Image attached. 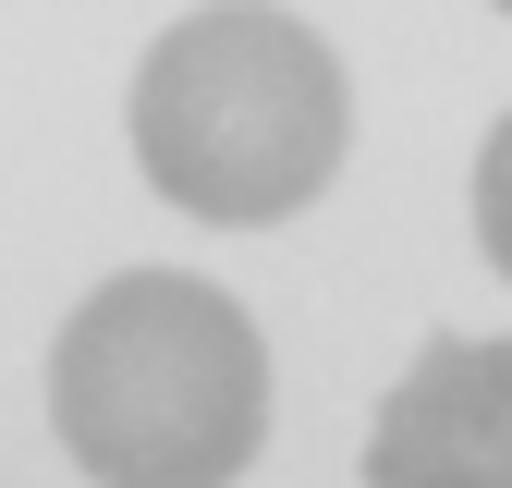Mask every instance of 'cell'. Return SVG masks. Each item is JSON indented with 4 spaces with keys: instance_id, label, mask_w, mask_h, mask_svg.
I'll use <instances>...</instances> for the list:
<instances>
[{
    "instance_id": "cell-1",
    "label": "cell",
    "mask_w": 512,
    "mask_h": 488,
    "mask_svg": "<svg viewBox=\"0 0 512 488\" xmlns=\"http://www.w3.org/2000/svg\"><path fill=\"white\" fill-rule=\"evenodd\" d=\"M49 427L98 488H232L269 440V342L220 281L122 269L49 342Z\"/></svg>"
},
{
    "instance_id": "cell-2",
    "label": "cell",
    "mask_w": 512,
    "mask_h": 488,
    "mask_svg": "<svg viewBox=\"0 0 512 488\" xmlns=\"http://www.w3.org/2000/svg\"><path fill=\"white\" fill-rule=\"evenodd\" d=\"M342 147H354L342 49L269 0L183 13L135 74V171L183 220L269 232L342 183Z\"/></svg>"
},
{
    "instance_id": "cell-3",
    "label": "cell",
    "mask_w": 512,
    "mask_h": 488,
    "mask_svg": "<svg viewBox=\"0 0 512 488\" xmlns=\"http://www.w3.org/2000/svg\"><path fill=\"white\" fill-rule=\"evenodd\" d=\"M366 488H512V342L439 330L366 427Z\"/></svg>"
},
{
    "instance_id": "cell-4",
    "label": "cell",
    "mask_w": 512,
    "mask_h": 488,
    "mask_svg": "<svg viewBox=\"0 0 512 488\" xmlns=\"http://www.w3.org/2000/svg\"><path fill=\"white\" fill-rule=\"evenodd\" d=\"M476 244H488V269L512 281V110L488 122V147H476Z\"/></svg>"
}]
</instances>
